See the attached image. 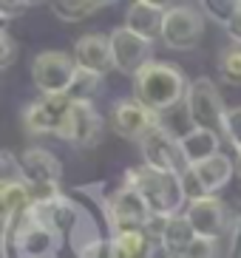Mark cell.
Instances as JSON below:
<instances>
[{"label": "cell", "instance_id": "7", "mask_svg": "<svg viewBox=\"0 0 241 258\" xmlns=\"http://www.w3.org/2000/svg\"><path fill=\"white\" fill-rule=\"evenodd\" d=\"M142 148V159L148 167L153 170H162V173H188L190 167L182 156V137H173L165 125L153 128L148 137L139 142Z\"/></svg>", "mask_w": 241, "mask_h": 258}, {"label": "cell", "instance_id": "20", "mask_svg": "<svg viewBox=\"0 0 241 258\" xmlns=\"http://www.w3.org/2000/svg\"><path fill=\"white\" fill-rule=\"evenodd\" d=\"M113 244H116L119 258H153L162 241H156L148 230H131V233L113 235Z\"/></svg>", "mask_w": 241, "mask_h": 258}, {"label": "cell", "instance_id": "19", "mask_svg": "<svg viewBox=\"0 0 241 258\" xmlns=\"http://www.w3.org/2000/svg\"><path fill=\"white\" fill-rule=\"evenodd\" d=\"M196 241V230L188 221V216H170L165 224V233H162V247H165L170 255H185L190 250V244Z\"/></svg>", "mask_w": 241, "mask_h": 258}, {"label": "cell", "instance_id": "2", "mask_svg": "<svg viewBox=\"0 0 241 258\" xmlns=\"http://www.w3.org/2000/svg\"><path fill=\"white\" fill-rule=\"evenodd\" d=\"M134 91L136 99L145 102L151 111L165 114V111H170V108H176L179 102L188 99L190 83L179 66L153 60L134 77Z\"/></svg>", "mask_w": 241, "mask_h": 258}, {"label": "cell", "instance_id": "11", "mask_svg": "<svg viewBox=\"0 0 241 258\" xmlns=\"http://www.w3.org/2000/svg\"><path fill=\"white\" fill-rule=\"evenodd\" d=\"M185 216L193 224L196 235H202V238H216L219 241L221 235L230 233V227H233V213L227 210V205L219 196L193 199L188 210H185Z\"/></svg>", "mask_w": 241, "mask_h": 258}, {"label": "cell", "instance_id": "10", "mask_svg": "<svg viewBox=\"0 0 241 258\" xmlns=\"http://www.w3.org/2000/svg\"><path fill=\"white\" fill-rule=\"evenodd\" d=\"M74 99L63 94V97H40L34 102L26 105V111L20 114L23 131L31 137H45V134H57L66 119V114L71 111Z\"/></svg>", "mask_w": 241, "mask_h": 258}, {"label": "cell", "instance_id": "23", "mask_svg": "<svg viewBox=\"0 0 241 258\" xmlns=\"http://www.w3.org/2000/svg\"><path fill=\"white\" fill-rule=\"evenodd\" d=\"M102 88V77L99 74H91V71H77V80L71 85L68 97L77 99V102H94V97L99 94Z\"/></svg>", "mask_w": 241, "mask_h": 258}, {"label": "cell", "instance_id": "13", "mask_svg": "<svg viewBox=\"0 0 241 258\" xmlns=\"http://www.w3.org/2000/svg\"><path fill=\"white\" fill-rule=\"evenodd\" d=\"M230 179H233V159L227 153H219V156H213V159L202 162V165L190 167L188 173H185L190 202L202 199V196H216Z\"/></svg>", "mask_w": 241, "mask_h": 258}, {"label": "cell", "instance_id": "15", "mask_svg": "<svg viewBox=\"0 0 241 258\" xmlns=\"http://www.w3.org/2000/svg\"><path fill=\"white\" fill-rule=\"evenodd\" d=\"M17 162H20L23 182H29V184H57V187H60L63 165L51 151H45V148H26V151L17 156Z\"/></svg>", "mask_w": 241, "mask_h": 258}, {"label": "cell", "instance_id": "29", "mask_svg": "<svg viewBox=\"0 0 241 258\" xmlns=\"http://www.w3.org/2000/svg\"><path fill=\"white\" fill-rule=\"evenodd\" d=\"M0 46H3V51H0V66L9 69V66L15 62V57H17V43L12 40V34H9L6 29L0 31Z\"/></svg>", "mask_w": 241, "mask_h": 258}, {"label": "cell", "instance_id": "21", "mask_svg": "<svg viewBox=\"0 0 241 258\" xmlns=\"http://www.w3.org/2000/svg\"><path fill=\"white\" fill-rule=\"evenodd\" d=\"M105 6L108 3H102V0H57V3H51V12L66 23H80V20H88L97 12H102Z\"/></svg>", "mask_w": 241, "mask_h": 258}, {"label": "cell", "instance_id": "1", "mask_svg": "<svg viewBox=\"0 0 241 258\" xmlns=\"http://www.w3.org/2000/svg\"><path fill=\"white\" fill-rule=\"evenodd\" d=\"M122 182L142 193L153 216H182V207L190 205L188 184L182 173H162L148 165H139L128 167Z\"/></svg>", "mask_w": 241, "mask_h": 258}, {"label": "cell", "instance_id": "28", "mask_svg": "<svg viewBox=\"0 0 241 258\" xmlns=\"http://www.w3.org/2000/svg\"><path fill=\"white\" fill-rule=\"evenodd\" d=\"M227 258H241V199L233 207V227H230V247Z\"/></svg>", "mask_w": 241, "mask_h": 258}, {"label": "cell", "instance_id": "27", "mask_svg": "<svg viewBox=\"0 0 241 258\" xmlns=\"http://www.w3.org/2000/svg\"><path fill=\"white\" fill-rule=\"evenodd\" d=\"M185 255L188 258H219V241L216 238H202V235H196V241L190 244V250Z\"/></svg>", "mask_w": 241, "mask_h": 258}, {"label": "cell", "instance_id": "26", "mask_svg": "<svg viewBox=\"0 0 241 258\" xmlns=\"http://www.w3.org/2000/svg\"><path fill=\"white\" fill-rule=\"evenodd\" d=\"M77 258H119V252H116V244H113V238H99V241L88 244L83 252Z\"/></svg>", "mask_w": 241, "mask_h": 258}, {"label": "cell", "instance_id": "30", "mask_svg": "<svg viewBox=\"0 0 241 258\" xmlns=\"http://www.w3.org/2000/svg\"><path fill=\"white\" fill-rule=\"evenodd\" d=\"M227 34H230V40H233V43H238V46H241V0H238V12H235L233 23L227 26Z\"/></svg>", "mask_w": 241, "mask_h": 258}, {"label": "cell", "instance_id": "16", "mask_svg": "<svg viewBox=\"0 0 241 258\" xmlns=\"http://www.w3.org/2000/svg\"><path fill=\"white\" fill-rule=\"evenodd\" d=\"M165 15H167V9L162 6V3L136 0V3H131V6H128V12H125V29L153 43L156 37H162Z\"/></svg>", "mask_w": 241, "mask_h": 258}, {"label": "cell", "instance_id": "12", "mask_svg": "<svg viewBox=\"0 0 241 258\" xmlns=\"http://www.w3.org/2000/svg\"><path fill=\"white\" fill-rule=\"evenodd\" d=\"M151 51H153V43L151 40L139 37L134 31H128L125 26L111 31V54H113V69L119 74H128L136 77L139 71L148 66L151 60Z\"/></svg>", "mask_w": 241, "mask_h": 258}, {"label": "cell", "instance_id": "32", "mask_svg": "<svg viewBox=\"0 0 241 258\" xmlns=\"http://www.w3.org/2000/svg\"><path fill=\"white\" fill-rule=\"evenodd\" d=\"M238 170H241V151H238Z\"/></svg>", "mask_w": 241, "mask_h": 258}, {"label": "cell", "instance_id": "5", "mask_svg": "<svg viewBox=\"0 0 241 258\" xmlns=\"http://www.w3.org/2000/svg\"><path fill=\"white\" fill-rule=\"evenodd\" d=\"M102 134H105V122L94 108V102H77V99L71 102V111L66 114L60 131H57V137L77 151L97 148L102 142Z\"/></svg>", "mask_w": 241, "mask_h": 258}, {"label": "cell", "instance_id": "4", "mask_svg": "<svg viewBox=\"0 0 241 258\" xmlns=\"http://www.w3.org/2000/svg\"><path fill=\"white\" fill-rule=\"evenodd\" d=\"M77 62L66 51H40L31 60V80L43 97H63L77 80Z\"/></svg>", "mask_w": 241, "mask_h": 258}, {"label": "cell", "instance_id": "17", "mask_svg": "<svg viewBox=\"0 0 241 258\" xmlns=\"http://www.w3.org/2000/svg\"><path fill=\"white\" fill-rule=\"evenodd\" d=\"M219 134L216 131H207V128H190L185 137H182V156L188 162V167H196L202 162L219 156Z\"/></svg>", "mask_w": 241, "mask_h": 258}, {"label": "cell", "instance_id": "31", "mask_svg": "<svg viewBox=\"0 0 241 258\" xmlns=\"http://www.w3.org/2000/svg\"><path fill=\"white\" fill-rule=\"evenodd\" d=\"M29 9V3H0V12H3V20H9V17L20 15V12H26Z\"/></svg>", "mask_w": 241, "mask_h": 258}, {"label": "cell", "instance_id": "14", "mask_svg": "<svg viewBox=\"0 0 241 258\" xmlns=\"http://www.w3.org/2000/svg\"><path fill=\"white\" fill-rule=\"evenodd\" d=\"M74 62L80 71H91V74L105 77L113 69V54H111V34H83L74 46Z\"/></svg>", "mask_w": 241, "mask_h": 258}, {"label": "cell", "instance_id": "24", "mask_svg": "<svg viewBox=\"0 0 241 258\" xmlns=\"http://www.w3.org/2000/svg\"><path fill=\"white\" fill-rule=\"evenodd\" d=\"M235 12H238V0H207V3H204V15L213 17V20L221 23L224 29L233 23Z\"/></svg>", "mask_w": 241, "mask_h": 258}, {"label": "cell", "instance_id": "3", "mask_svg": "<svg viewBox=\"0 0 241 258\" xmlns=\"http://www.w3.org/2000/svg\"><path fill=\"white\" fill-rule=\"evenodd\" d=\"M105 216H108V227H111V238L119 233H131V230H145L148 221L153 219L142 193L125 182L105 199Z\"/></svg>", "mask_w": 241, "mask_h": 258}, {"label": "cell", "instance_id": "6", "mask_svg": "<svg viewBox=\"0 0 241 258\" xmlns=\"http://www.w3.org/2000/svg\"><path fill=\"white\" fill-rule=\"evenodd\" d=\"M204 37V17L193 6H167L162 43L170 51H193Z\"/></svg>", "mask_w": 241, "mask_h": 258}, {"label": "cell", "instance_id": "18", "mask_svg": "<svg viewBox=\"0 0 241 258\" xmlns=\"http://www.w3.org/2000/svg\"><path fill=\"white\" fill-rule=\"evenodd\" d=\"M34 205L31 184L17 179V182H3L0 184V207H3V224H12L20 219L23 213H29Z\"/></svg>", "mask_w": 241, "mask_h": 258}, {"label": "cell", "instance_id": "8", "mask_svg": "<svg viewBox=\"0 0 241 258\" xmlns=\"http://www.w3.org/2000/svg\"><path fill=\"white\" fill-rule=\"evenodd\" d=\"M185 108H188V116H190V122H193V128H207V131L221 128L224 114H227L219 88H216L213 80H207V77H199V80L190 83Z\"/></svg>", "mask_w": 241, "mask_h": 258}, {"label": "cell", "instance_id": "9", "mask_svg": "<svg viewBox=\"0 0 241 258\" xmlns=\"http://www.w3.org/2000/svg\"><path fill=\"white\" fill-rule=\"evenodd\" d=\"M162 125V114L151 111V108L139 102V99H119L111 111V128L119 134L122 139L131 142H142L153 128Z\"/></svg>", "mask_w": 241, "mask_h": 258}, {"label": "cell", "instance_id": "25", "mask_svg": "<svg viewBox=\"0 0 241 258\" xmlns=\"http://www.w3.org/2000/svg\"><path fill=\"white\" fill-rule=\"evenodd\" d=\"M221 134L235 151H241V105L235 108H227L224 114V122H221Z\"/></svg>", "mask_w": 241, "mask_h": 258}, {"label": "cell", "instance_id": "22", "mask_svg": "<svg viewBox=\"0 0 241 258\" xmlns=\"http://www.w3.org/2000/svg\"><path fill=\"white\" fill-rule=\"evenodd\" d=\"M219 77L230 85H241V46H224L219 51Z\"/></svg>", "mask_w": 241, "mask_h": 258}]
</instances>
